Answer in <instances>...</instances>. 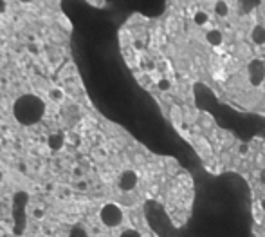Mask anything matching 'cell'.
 I'll return each mask as SVG.
<instances>
[{
  "instance_id": "obj_1",
  "label": "cell",
  "mask_w": 265,
  "mask_h": 237,
  "mask_svg": "<svg viewBox=\"0 0 265 237\" xmlns=\"http://www.w3.org/2000/svg\"><path fill=\"white\" fill-rule=\"evenodd\" d=\"M45 102L36 94H22L13 103V116L24 127H31L42 121L45 116Z\"/></svg>"
},
{
  "instance_id": "obj_2",
  "label": "cell",
  "mask_w": 265,
  "mask_h": 237,
  "mask_svg": "<svg viewBox=\"0 0 265 237\" xmlns=\"http://www.w3.org/2000/svg\"><path fill=\"white\" fill-rule=\"evenodd\" d=\"M27 199L29 196L26 192L15 194V199H13L11 212L13 217H15V234L17 236H22V230L26 228V207H27Z\"/></svg>"
},
{
  "instance_id": "obj_3",
  "label": "cell",
  "mask_w": 265,
  "mask_h": 237,
  "mask_svg": "<svg viewBox=\"0 0 265 237\" xmlns=\"http://www.w3.org/2000/svg\"><path fill=\"white\" fill-rule=\"evenodd\" d=\"M100 219L101 223L108 228H116L123 223V210L114 203H108L105 205L100 212Z\"/></svg>"
},
{
  "instance_id": "obj_4",
  "label": "cell",
  "mask_w": 265,
  "mask_h": 237,
  "mask_svg": "<svg viewBox=\"0 0 265 237\" xmlns=\"http://www.w3.org/2000/svg\"><path fill=\"white\" fill-rule=\"evenodd\" d=\"M265 80V63L262 60H253L249 63V82L258 87Z\"/></svg>"
},
{
  "instance_id": "obj_5",
  "label": "cell",
  "mask_w": 265,
  "mask_h": 237,
  "mask_svg": "<svg viewBox=\"0 0 265 237\" xmlns=\"http://www.w3.org/2000/svg\"><path fill=\"white\" fill-rule=\"evenodd\" d=\"M137 181H139V178L133 170H125L121 174V178H119V188H121L123 192H130V190L135 188Z\"/></svg>"
},
{
  "instance_id": "obj_6",
  "label": "cell",
  "mask_w": 265,
  "mask_h": 237,
  "mask_svg": "<svg viewBox=\"0 0 265 237\" xmlns=\"http://www.w3.org/2000/svg\"><path fill=\"white\" fill-rule=\"evenodd\" d=\"M206 40H208L210 45L218 47V45H222V42H224V36H222V33L218 29H211V31H208V34H206Z\"/></svg>"
},
{
  "instance_id": "obj_7",
  "label": "cell",
  "mask_w": 265,
  "mask_h": 237,
  "mask_svg": "<svg viewBox=\"0 0 265 237\" xmlns=\"http://www.w3.org/2000/svg\"><path fill=\"white\" fill-rule=\"evenodd\" d=\"M251 38L256 45H264L265 44V28L264 26H254L253 31H251Z\"/></svg>"
},
{
  "instance_id": "obj_8",
  "label": "cell",
  "mask_w": 265,
  "mask_h": 237,
  "mask_svg": "<svg viewBox=\"0 0 265 237\" xmlns=\"http://www.w3.org/2000/svg\"><path fill=\"white\" fill-rule=\"evenodd\" d=\"M215 13L218 17H227V13H229V6H227L224 0H218L215 4Z\"/></svg>"
},
{
  "instance_id": "obj_9",
  "label": "cell",
  "mask_w": 265,
  "mask_h": 237,
  "mask_svg": "<svg viewBox=\"0 0 265 237\" xmlns=\"http://www.w3.org/2000/svg\"><path fill=\"white\" fill-rule=\"evenodd\" d=\"M61 145H63V136H61V134L51 136V138H49V147L53 148V150H58V148H61Z\"/></svg>"
},
{
  "instance_id": "obj_10",
  "label": "cell",
  "mask_w": 265,
  "mask_h": 237,
  "mask_svg": "<svg viewBox=\"0 0 265 237\" xmlns=\"http://www.w3.org/2000/svg\"><path fill=\"white\" fill-rule=\"evenodd\" d=\"M69 237H88V234L81 225H76L72 226V230L69 232Z\"/></svg>"
},
{
  "instance_id": "obj_11",
  "label": "cell",
  "mask_w": 265,
  "mask_h": 237,
  "mask_svg": "<svg viewBox=\"0 0 265 237\" xmlns=\"http://www.w3.org/2000/svg\"><path fill=\"white\" fill-rule=\"evenodd\" d=\"M208 20H210V17H208L204 11H197V13H195L193 22L197 24V26H206V24H208Z\"/></svg>"
},
{
  "instance_id": "obj_12",
  "label": "cell",
  "mask_w": 265,
  "mask_h": 237,
  "mask_svg": "<svg viewBox=\"0 0 265 237\" xmlns=\"http://www.w3.org/2000/svg\"><path fill=\"white\" fill-rule=\"evenodd\" d=\"M170 87H171L170 80H160V82H159V89L160 90H168Z\"/></svg>"
},
{
  "instance_id": "obj_13",
  "label": "cell",
  "mask_w": 265,
  "mask_h": 237,
  "mask_svg": "<svg viewBox=\"0 0 265 237\" xmlns=\"http://www.w3.org/2000/svg\"><path fill=\"white\" fill-rule=\"evenodd\" d=\"M121 237H141V234L135 230H127V232H123Z\"/></svg>"
},
{
  "instance_id": "obj_14",
  "label": "cell",
  "mask_w": 265,
  "mask_h": 237,
  "mask_svg": "<svg viewBox=\"0 0 265 237\" xmlns=\"http://www.w3.org/2000/svg\"><path fill=\"white\" fill-rule=\"evenodd\" d=\"M260 181H262V183L265 185V169L262 170V172H260Z\"/></svg>"
},
{
  "instance_id": "obj_15",
  "label": "cell",
  "mask_w": 265,
  "mask_h": 237,
  "mask_svg": "<svg viewBox=\"0 0 265 237\" xmlns=\"http://www.w3.org/2000/svg\"><path fill=\"white\" fill-rule=\"evenodd\" d=\"M262 210H264V212H265V198L262 199Z\"/></svg>"
},
{
  "instance_id": "obj_16",
  "label": "cell",
  "mask_w": 265,
  "mask_h": 237,
  "mask_svg": "<svg viewBox=\"0 0 265 237\" xmlns=\"http://www.w3.org/2000/svg\"><path fill=\"white\" fill-rule=\"evenodd\" d=\"M0 181H2V170H0Z\"/></svg>"
}]
</instances>
